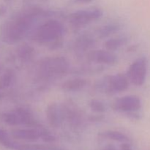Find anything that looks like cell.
<instances>
[{
    "label": "cell",
    "mask_w": 150,
    "mask_h": 150,
    "mask_svg": "<svg viewBox=\"0 0 150 150\" xmlns=\"http://www.w3.org/2000/svg\"><path fill=\"white\" fill-rule=\"evenodd\" d=\"M40 13L38 9H30L17 15L4 23L1 28V38L4 42L12 44L21 40L33 23L34 20Z\"/></svg>",
    "instance_id": "obj_1"
},
{
    "label": "cell",
    "mask_w": 150,
    "mask_h": 150,
    "mask_svg": "<svg viewBox=\"0 0 150 150\" xmlns=\"http://www.w3.org/2000/svg\"><path fill=\"white\" fill-rule=\"evenodd\" d=\"M62 33V25L56 20H49L38 28L36 39L42 43L51 42L59 39Z\"/></svg>",
    "instance_id": "obj_2"
},
{
    "label": "cell",
    "mask_w": 150,
    "mask_h": 150,
    "mask_svg": "<svg viewBox=\"0 0 150 150\" xmlns=\"http://www.w3.org/2000/svg\"><path fill=\"white\" fill-rule=\"evenodd\" d=\"M1 120L3 122L10 126H17L21 125H30L34 124L30 113L21 108L3 113L1 116Z\"/></svg>",
    "instance_id": "obj_3"
},
{
    "label": "cell",
    "mask_w": 150,
    "mask_h": 150,
    "mask_svg": "<svg viewBox=\"0 0 150 150\" xmlns=\"http://www.w3.org/2000/svg\"><path fill=\"white\" fill-rule=\"evenodd\" d=\"M147 73V60L145 57L137 59L132 63L127 71L129 80L136 86L144 83Z\"/></svg>",
    "instance_id": "obj_4"
},
{
    "label": "cell",
    "mask_w": 150,
    "mask_h": 150,
    "mask_svg": "<svg viewBox=\"0 0 150 150\" xmlns=\"http://www.w3.org/2000/svg\"><path fill=\"white\" fill-rule=\"evenodd\" d=\"M103 12L100 9L79 10L72 13L70 16V21L75 26H81L90 23L92 21L98 20L102 17Z\"/></svg>",
    "instance_id": "obj_5"
},
{
    "label": "cell",
    "mask_w": 150,
    "mask_h": 150,
    "mask_svg": "<svg viewBox=\"0 0 150 150\" xmlns=\"http://www.w3.org/2000/svg\"><path fill=\"white\" fill-rule=\"evenodd\" d=\"M142 107V102L136 95H127L117 99L114 103L113 108L116 111L133 113L139 111Z\"/></svg>",
    "instance_id": "obj_6"
},
{
    "label": "cell",
    "mask_w": 150,
    "mask_h": 150,
    "mask_svg": "<svg viewBox=\"0 0 150 150\" xmlns=\"http://www.w3.org/2000/svg\"><path fill=\"white\" fill-rule=\"evenodd\" d=\"M67 64L65 59L62 57L47 60L42 65V70L49 76H57L64 73Z\"/></svg>",
    "instance_id": "obj_7"
},
{
    "label": "cell",
    "mask_w": 150,
    "mask_h": 150,
    "mask_svg": "<svg viewBox=\"0 0 150 150\" xmlns=\"http://www.w3.org/2000/svg\"><path fill=\"white\" fill-rule=\"evenodd\" d=\"M15 139L26 142H35L40 139L38 129H18L12 133Z\"/></svg>",
    "instance_id": "obj_8"
},
{
    "label": "cell",
    "mask_w": 150,
    "mask_h": 150,
    "mask_svg": "<svg viewBox=\"0 0 150 150\" xmlns=\"http://www.w3.org/2000/svg\"><path fill=\"white\" fill-rule=\"evenodd\" d=\"M128 86V79L123 75H114L110 76L108 79V88L113 92H120L125 91Z\"/></svg>",
    "instance_id": "obj_9"
},
{
    "label": "cell",
    "mask_w": 150,
    "mask_h": 150,
    "mask_svg": "<svg viewBox=\"0 0 150 150\" xmlns=\"http://www.w3.org/2000/svg\"><path fill=\"white\" fill-rule=\"evenodd\" d=\"M92 59L95 60L99 63L105 64H114L117 62V56L114 55L111 51H94L90 55Z\"/></svg>",
    "instance_id": "obj_10"
},
{
    "label": "cell",
    "mask_w": 150,
    "mask_h": 150,
    "mask_svg": "<svg viewBox=\"0 0 150 150\" xmlns=\"http://www.w3.org/2000/svg\"><path fill=\"white\" fill-rule=\"evenodd\" d=\"M46 117L50 125L54 127H59L61 122V114L58 105L54 103L49 104L47 107Z\"/></svg>",
    "instance_id": "obj_11"
},
{
    "label": "cell",
    "mask_w": 150,
    "mask_h": 150,
    "mask_svg": "<svg viewBox=\"0 0 150 150\" xmlns=\"http://www.w3.org/2000/svg\"><path fill=\"white\" fill-rule=\"evenodd\" d=\"M0 144L7 149L16 150L19 142H17L13 136H10L6 130L0 129Z\"/></svg>",
    "instance_id": "obj_12"
},
{
    "label": "cell",
    "mask_w": 150,
    "mask_h": 150,
    "mask_svg": "<svg viewBox=\"0 0 150 150\" xmlns=\"http://www.w3.org/2000/svg\"><path fill=\"white\" fill-rule=\"evenodd\" d=\"M87 84V81L84 79L76 78V79H70L64 82L62 84V88L67 91H79L85 87Z\"/></svg>",
    "instance_id": "obj_13"
},
{
    "label": "cell",
    "mask_w": 150,
    "mask_h": 150,
    "mask_svg": "<svg viewBox=\"0 0 150 150\" xmlns=\"http://www.w3.org/2000/svg\"><path fill=\"white\" fill-rule=\"evenodd\" d=\"M103 136L104 137L110 140L116 141V142H122V143H126L129 142L128 137L126 135L121 132L115 131V130H108V131L105 132L103 133Z\"/></svg>",
    "instance_id": "obj_14"
},
{
    "label": "cell",
    "mask_w": 150,
    "mask_h": 150,
    "mask_svg": "<svg viewBox=\"0 0 150 150\" xmlns=\"http://www.w3.org/2000/svg\"><path fill=\"white\" fill-rule=\"evenodd\" d=\"M17 150H64L54 146H45L41 144H30L19 143Z\"/></svg>",
    "instance_id": "obj_15"
},
{
    "label": "cell",
    "mask_w": 150,
    "mask_h": 150,
    "mask_svg": "<svg viewBox=\"0 0 150 150\" xmlns=\"http://www.w3.org/2000/svg\"><path fill=\"white\" fill-rule=\"evenodd\" d=\"M125 40L123 38H114L107 40L105 42V47L107 51H114L119 49L122 45H124Z\"/></svg>",
    "instance_id": "obj_16"
},
{
    "label": "cell",
    "mask_w": 150,
    "mask_h": 150,
    "mask_svg": "<svg viewBox=\"0 0 150 150\" xmlns=\"http://www.w3.org/2000/svg\"><path fill=\"white\" fill-rule=\"evenodd\" d=\"M89 106L92 111L97 113L105 112L106 109L103 103L98 100H92L89 103Z\"/></svg>",
    "instance_id": "obj_17"
},
{
    "label": "cell",
    "mask_w": 150,
    "mask_h": 150,
    "mask_svg": "<svg viewBox=\"0 0 150 150\" xmlns=\"http://www.w3.org/2000/svg\"><path fill=\"white\" fill-rule=\"evenodd\" d=\"M33 51L34 49L32 47L25 45L24 46H22L19 49L18 55L23 59H28L32 57V54H33Z\"/></svg>",
    "instance_id": "obj_18"
},
{
    "label": "cell",
    "mask_w": 150,
    "mask_h": 150,
    "mask_svg": "<svg viewBox=\"0 0 150 150\" xmlns=\"http://www.w3.org/2000/svg\"><path fill=\"white\" fill-rule=\"evenodd\" d=\"M38 130H39L41 140H42L43 142H47V143H51V142H54L56 140L55 136L51 134L48 130H45L42 127H40Z\"/></svg>",
    "instance_id": "obj_19"
},
{
    "label": "cell",
    "mask_w": 150,
    "mask_h": 150,
    "mask_svg": "<svg viewBox=\"0 0 150 150\" xmlns=\"http://www.w3.org/2000/svg\"><path fill=\"white\" fill-rule=\"evenodd\" d=\"M118 29V26L117 25L114 24H110L108 26H105L103 28L100 30V38H105V37H108V35H110L111 34L114 33Z\"/></svg>",
    "instance_id": "obj_20"
},
{
    "label": "cell",
    "mask_w": 150,
    "mask_h": 150,
    "mask_svg": "<svg viewBox=\"0 0 150 150\" xmlns=\"http://www.w3.org/2000/svg\"><path fill=\"white\" fill-rule=\"evenodd\" d=\"M119 150H132V148L130 145L127 142H126V143H122L120 145Z\"/></svg>",
    "instance_id": "obj_21"
},
{
    "label": "cell",
    "mask_w": 150,
    "mask_h": 150,
    "mask_svg": "<svg viewBox=\"0 0 150 150\" xmlns=\"http://www.w3.org/2000/svg\"><path fill=\"white\" fill-rule=\"evenodd\" d=\"M103 150H117L115 147L114 146H111V145H109V146H105Z\"/></svg>",
    "instance_id": "obj_22"
},
{
    "label": "cell",
    "mask_w": 150,
    "mask_h": 150,
    "mask_svg": "<svg viewBox=\"0 0 150 150\" xmlns=\"http://www.w3.org/2000/svg\"><path fill=\"white\" fill-rule=\"evenodd\" d=\"M92 1V0H76V1L79 3H89Z\"/></svg>",
    "instance_id": "obj_23"
}]
</instances>
